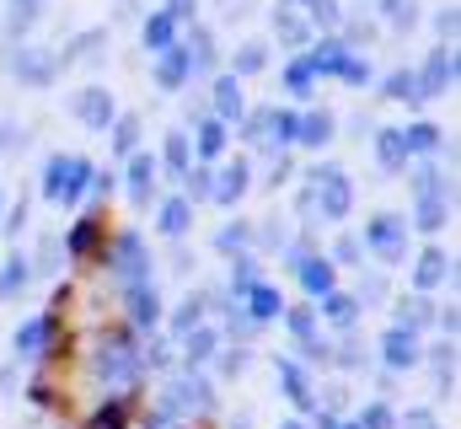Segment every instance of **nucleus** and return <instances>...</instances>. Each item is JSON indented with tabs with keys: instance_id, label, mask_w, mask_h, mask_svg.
<instances>
[{
	"instance_id": "obj_5",
	"label": "nucleus",
	"mask_w": 461,
	"mask_h": 429,
	"mask_svg": "<svg viewBox=\"0 0 461 429\" xmlns=\"http://www.w3.org/2000/svg\"><path fill=\"white\" fill-rule=\"evenodd\" d=\"M76 118L86 123V129H113V118H118V107H113V92L108 87H86L81 97H76Z\"/></svg>"
},
{
	"instance_id": "obj_36",
	"label": "nucleus",
	"mask_w": 461,
	"mask_h": 429,
	"mask_svg": "<svg viewBox=\"0 0 461 429\" xmlns=\"http://www.w3.org/2000/svg\"><path fill=\"white\" fill-rule=\"evenodd\" d=\"M167 167H172V178L188 172V134H167Z\"/></svg>"
},
{
	"instance_id": "obj_1",
	"label": "nucleus",
	"mask_w": 461,
	"mask_h": 429,
	"mask_svg": "<svg viewBox=\"0 0 461 429\" xmlns=\"http://www.w3.org/2000/svg\"><path fill=\"white\" fill-rule=\"evenodd\" d=\"M92 178H97V172H92L86 161H76V156H59V151H54V156L43 161V199H54V205H76V199H81V188H86Z\"/></svg>"
},
{
	"instance_id": "obj_8",
	"label": "nucleus",
	"mask_w": 461,
	"mask_h": 429,
	"mask_svg": "<svg viewBox=\"0 0 461 429\" xmlns=\"http://www.w3.org/2000/svg\"><path fill=\"white\" fill-rule=\"evenodd\" d=\"M188 76H194V59H188L183 43H172V49L161 54V65H156V87H161V92H177V87H188Z\"/></svg>"
},
{
	"instance_id": "obj_51",
	"label": "nucleus",
	"mask_w": 461,
	"mask_h": 429,
	"mask_svg": "<svg viewBox=\"0 0 461 429\" xmlns=\"http://www.w3.org/2000/svg\"><path fill=\"white\" fill-rule=\"evenodd\" d=\"M188 327H199V301H188V306L177 312V333H188Z\"/></svg>"
},
{
	"instance_id": "obj_2",
	"label": "nucleus",
	"mask_w": 461,
	"mask_h": 429,
	"mask_svg": "<svg viewBox=\"0 0 461 429\" xmlns=\"http://www.w3.org/2000/svg\"><path fill=\"white\" fill-rule=\"evenodd\" d=\"M312 205L322 220H348V205H354V194H348V178L339 167H322V172H312Z\"/></svg>"
},
{
	"instance_id": "obj_31",
	"label": "nucleus",
	"mask_w": 461,
	"mask_h": 429,
	"mask_svg": "<svg viewBox=\"0 0 461 429\" xmlns=\"http://www.w3.org/2000/svg\"><path fill=\"white\" fill-rule=\"evenodd\" d=\"M183 178H188V194H183L188 205H194V199H215V172H210V167H194V172H183Z\"/></svg>"
},
{
	"instance_id": "obj_18",
	"label": "nucleus",
	"mask_w": 461,
	"mask_h": 429,
	"mask_svg": "<svg viewBox=\"0 0 461 429\" xmlns=\"http://www.w3.org/2000/svg\"><path fill=\"white\" fill-rule=\"evenodd\" d=\"M446 274H451V258L446 252H424L419 269H413V285L419 290H435V285H446Z\"/></svg>"
},
{
	"instance_id": "obj_23",
	"label": "nucleus",
	"mask_w": 461,
	"mask_h": 429,
	"mask_svg": "<svg viewBox=\"0 0 461 429\" xmlns=\"http://www.w3.org/2000/svg\"><path fill=\"white\" fill-rule=\"evenodd\" d=\"M43 22V0H11V38H27Z\"/></svg>"
},
{
	"instance_id": "obj_20",
	"label": "nucleus",
	"mask_w": 461,
	"mask_h": 429,
	"mask_svg": "<svg viewBox=\"0 0 461 429\" xmlns=\"http://www.w3.org/2000/svg\"><path fill=\"white\" fill-rule=\"evenodd\" d=\"M156 225H161V236H183V231L194 225V205H188V199H167Z\"/></svg>"
},
{
	"instance_id": "obj_17",
	"label": "nucleus",
	"mask_w": 461,
	"mask_h": 429,
	"mask_svg": "<svg viewBox=\"0 0 461 429\" xmlns=\"http://www.w3.org/2000/svg\"><path fill=\"white\" fill-rule=\"evenodd\" d=\"M295 140H301V145H328V140H333V113H306V118H295Z\"/></svg>"
},
{
	"instance_id": "obj_54",
	"label": "nucleus",
	"mask_w": 461,
	"mask_h": 429,
	"mask_svg": "<svg viewBox=\"0 0 461 429\" xmlns=\"http://www.w3.org/2000/svg\"><path fill=\"white\" fill-rule=\"evenodd\" d=\"M0 214H5V194H0Z\"/></svg>"
},
{
	"instance_id": "obj_40",
	"label": "nucleus",
	"mask_w": 461,
	"mask_h": 429,
	"mask_svg": "<svg viewBox=\"0 0 461 429\" xmlns=\"http://www.w3.org/2000/svg\"><path fill=\"white\" fill-rule=\"evenodd\" d=\"M429 317H435V306H429V301H408V312H397V327L419 333V327H424Z\"/></svg>"
},
{
	"instance_id": "obj_28",
	"label": "nucleus",
	"mask_w": 461,
	"mask_h": 429,
	"mask_svg": "<svg viewBox=\"0 0 461 429\" xmlns=\"http://www.w3.org/2000/svg\"><path fill=\"white\" fill-rule=\"evenodd\" d=\"M43 338H49V317H32V322L16 327V343H11V349H16V354H38Z\"/></svg>"
},
{
	"instance_id": "obj_26",
	"label": "nucleus",
	"mask_w": 461,
	"mask_h": 429,
	"mask_svg": "<svg viewBox=\"0 0 461 429\" xmlns=\"http://www.w3.org/2000/svg\"><path fill=\"white\" fill-rule=\"evenodd\" d=\"M183 338H188V365H204V360H210V354L221 349V338H215V327H188Z\"/></svg>"
},
{
	"instance_id": "obj_48",
	"label": "nucleus",
	"mask_w": 461,
	"mask_h": 429,
	"mask_svg": "<svg viewBox=\"0 0 461 429\" xmlns=\"http://www.w3.org/2000/svg\"><path fill=\"white\" fill-rule=\"evenodd\" d=\"M236 70H241V76L263 70V43H241V54H236Z\"/></svg>"
},
{
	"instance_id": "obj_49",
	"label": "nucleus",
	"mask_w": 461,
	"mask_h": 429,
	"mask_svg": "<svg viewBox=\"0 0 461 429\" xmlns=\"http://www.w3.org/2000/svg\"><path fill=\"white\" fill-rule=\"evenodd\" d=\"M339 76H344L348 87H365V81H370V65H365V59H354V54H348V59H344V70H339Z\"/></svg>"
},
{
	"instance_id": "obj_30",
	"label": "nucleus",
	"mask_w": 461,
	"mask_h": 429,
	"mask_svg": "<svg viewBox=\"0 0 461 429\" xmlns=\"http://www.w3.org/2000/svg\"><path fill=\"white\" fill-rule=\"evenodd\" d=\"M27 274H32V269H27V258L16 252V258H11V269L0 274V301H11V296H22V290H27Z\"/></svg>"
},
{
	"instance_id": "obj_41",
	"label": "nucleus",
	"mask_w": 461,
	"mask_h": 429,
	"mask_svg": "<svg viewBox=\"0 0 461 429\" xmlns=\"http://www.w3.org/2000/svg\"><path fill=\"white\" fill-rule=\"evenodd\" d=\"M419 225L424 231H440L446 225V199H419Z\"/></svg>"
},
{
	"instance_id": "obj_16",
	"label": "nucleus",
	"mask_w": 461,
	"mask_h": 429,
	"mask_svg": "<svg viewBox=\"0 0 461 429\" xmlns=\"http://www.w3.org/2000/svg\"><path fill=\"white\" fill-rule=\"evenodd\" d=\"M241 194H247V161H230V167L215 172V199L221 205H236Z\"/></svg>"
},
{
	"instance_id": "obj_47",
	"label": "nucleus",
	"mask_w": 461,
	"mask_h": 429,
	"mask_svg": "<svg viewBox=\"0 0 461 429\" xmlns=\"http://www.w3.org/2000/svg\"><path fill=\"white\" fill-rule=\"evenodd\" d=\"M27 145V129L22 123H0V161L11 156V151H22Z\"/></svg>"
},
{
	"instance_id": "obj_29",
	"label": "nucleus",
	"mask_w": 461,
	"mask_h": 429,
	"mask_svg": "<svg viewBox=\"0 0 461 429\" xmlns=\"http://www.w3.org/2000/svg\"><path fill=\"white\" fill-rule=\"evenodd\" d=\"M194 145H199V156H210V161H215V156L226 151V123H221V118H210V123H199V134H194Z\"/></svg>"
},
{
	"instance_id": "obj_10",
	"label": "nucleus",
	"mask_w": 461,
	"mask_h": 429,
	"mask_svg": "<svg viewBox=\"0 0 461 429\" xmlns=\"http://www.w3.org/2000/svg\"><path fill=\"white\" fill-rule=\"evenodd\" d=\"M381 354H386V365H392V370H408V365H419V333H408V327H392V333L381 338Z\"/></svg>"
},
{
	"instance_id": "obj_9",
	"label": "nucleus",
	"mask_w": 461,
	"mask_h": 429,
	"mask_svg": "<svg viewBox=\"0 0 461 429\" xmlns=\"http://www.w3.org/2000/svg\"><path fill=\"white\" fill-rule=\"evenodd\" d=\"M97 365H103V376H108V381H123V376H134V370H140V354H134V343H129V338H108Z\"/></svg>"
},
{
	"instance_id": "obj_22",
	"label": "nucleus",
	"mask_w": 461,
	"mask_h": 429,
	"mask_svg": "<svg viewBox=\"0 0 461 429\" xmlns=\"http://www.w3.org/2000/svg\"><path fill=\"white\" fill-rule=\"evenodd\" d=\"M247 301H252V322H268V317H279V312H285V296H279L274 285H252V290H247Z\"/></svg>"
},
{
	"instance_id": "obj_39",
	"label": "nucleus",
	"mask_w": 461,
	"mask_h": 429,
	"mask_svg": "<svg viewBox=\"0 0 461 429\" xmlns=\"http://www.w3.org/2000/svg\"><path fill=\"white\" fill-rule=\"evenodd\" d=\"M268 129H274L268 140H279V145H290V140H295V113H285V107L274 113V107H268Z\"/></svg>"
},
{
	"instance_id": "obj_15",
	"label": "nucleus",
	"mask_w": 461,
	"mask_h": 429,
	"mask_svg": "<svg viewBox=\"0 0 461 429\" xmlns=\"http://www.w3.org/2000/svg\"><path fill=\"white\" fill-rule=\"evenodd\" d=\"M97 49H108V32H103V27L81 32V38H76V43L59 54V70H65V65H86V59H97Z\"/></svg>"
},
{
	"instance_id": "obj_14",
	"label": "nucleus",
	"mask_w": 461,
	"mask_h": 429,
	"mask_svg": "<svg viewBox=\"0 0 461 429\" xmlns=\"http://www.w3.org/2000/svg\"><path fill=\"white\" fill-rule=\"evenodd\" d=\"M129 317H134V327H156L161 322V301H156L150 285H134L129 290Z\"/></svg>"
},
{
	"instance_id": "obj_12",
	"label": "nucleus",
	"mask_w": 461,
	"mask_h": 429,
	"mask_svg": "<svg viewBox=\"0 0 461 429\" xmlns=\"http://www.w3.org/2000/svg\"><path fill=\"white\" fill-rule=\"evenodd\" d=\"M150 188H156V156L150 151H129V194L150 199Z\"/></svg>"
},
{
	"instance_id": "obj_4",
	"label": "nucleus",
	"mask_w": 461,
	"mask_h": 429,
	"mask_svg": "<svg viewBox=\"0 0 461 429\" xmlns=\"http://www.w3.org/2000/svg\"><path fill=\"white\" fill-rule=\"evenodd\" d=\"M11 70H16V81H27V87H49V81L59 76V59H54L49 49L22 43V49H11Z\"/></svg>"
},
{
	"instance_id": "obj_55",
	"label": "nucleus",
	"mask_w": 461,
	"mask_h": 429,
	"mask_svg": "<svg viewBox=\"0 0 461 429\" xmlns=\"http://www.w3.org/2000/svg\"><path fill=\"white\" fill-rule=\"evenodd\" d=\"M285 429H301V424H285Z\"/></svg>"
},
{
	"instance_id": "obj_3",
	"label": "nucleus",
	"mask_w": 461,
	"mask_h": 429,
	"mask_svg": "<svg viewBox=\"0 0 461 429\" xmlns=\"http://www.w3.org/2000/svg\"><path fill=\"white\" fill-rule=\"evenodd\" d=\"M402 242H408L402 214H375V220L365 225V247H370V252H381L386 263H402Z\"/></svg>"
},
{
	"instance_id": "obj_45",
	"label": "nucleus",
	"mask_w": 461,
	"mask_h": 429,
	"mask_svg": "<svg viewBox=\"0 0 461 429\" xmlns=\"http://www.w3.org/2000/svg\"><path fill=\"white\" fill-rule=\"evenodd\" d=\"M306 11H312V22H322V27H339V22H344L339 0H306Z\"/></svg>"
},
{
	"instance_id": "obj_50",
	"label": "nucleus",
	"mask_w": 461,
	"mask_h": 429,
	"mask_svg": "<svg viewBox=\"0 0 461 429\" xmlns=\"http://www.w3.org/2000/svg\"><path fill=\"white\" fill-rule=\"evenodd\" d=\"M402 429H440V424H435V414L413 408V414H402Z\"/></svg>"
},
{
	"instance_id": "obj_34",
	"label": "nucleus",
	"mask_w": 461,
	"mask_h": 429,
	"mask_svg": "<svg viewBox=\"0 0 461 429\" xmlns=\"http://www.w3.org/2000/svg\"><path fill=\"white\" fill-rule=\"evenodd\" d=\"M381 97H413V103H419V76H408V70H392Z\"/></svg>"
},
{
	"instance_id": "obj_11",
	"label": "nucleus",
	"mask_w": 461,
	"mask_h": 429,
	"mask_svg": "<svg viewBox=\"0 0 461 429\" xmlns=\"http://www.w3.org/2000/svg\"><path fill=\"white\" fill-rule=\"evenodd\" d=\"M375 156H381L386 172H402V167H408V140H402V129H375Z\"/></svg>"
},
{
	"instance_id": "obj_42",
	"label": "nucleus",
	"mask_w": 461,
	"mask_h": 429,
	"mask_svg": "<svg viewBox=\"0 0 461 429\" xmlns=\"http://www.w3.org/2000/svg\"><path fill=\"white\" fill-rule=\"evenodd\" d=\"M252 285H258V263H252V258H236V274H230V290H236V296H247Z\"/></svg>"
},
{
	"instance_id": "obj_52",
	"label": "nucleus",
	"mask_w": 461,
	"mask_h": 429,
	"mask_svg": "<svg viewBox=\"0 0 461 429\" xmlns=\"http://www.w3.org/2000/svg\"><path fill=\"white\" fill-rule=\"evenodd\" d=\"M22 225H27V210H22V205H16V210L5 214V236H16V231H22Z\"/></svg>"
},
{
	"instance_id": "obj_33",
	"label": "nucleus",
	"mask_w": 461,
	"mask_h": 429,
	"mask_svg": "<svg viewBox=\"0 0 461 429\" xmlns=\"http://www.w3.org/2000/svg\"><path fill=\"white\" fill-rule=\"evenodd\" d=\"M381 16H386L392 27H413V22H419V5H413V0H381Z\"/></svg>"
},
{
	"instance_id": "obj_32",
	"label": "nucleus",
	"mask_w": 461,
	"mask_h": 429,
	"mask_svg": "<svg viewBox=\"0 0 461 429\" xmlns=\"http://www.w3.org/2000/svg\"><path fill=\"white\" fill-rule=\"evenodd\" d=\"M413 194H419V199H446L440 167H419V172H413Z\"/></svg>"
},
{
	"instance_id": "obj_35",
	"label": "nucleus",
	"mask_w": 461,
	"mask_h": 429,
	"mask_svg": "<svg viewBox=\"0 0 461 429\" xmlns=\"http://www.w3.org/2000/svg\"><path fill=\"white\" fill-rule=\"evenodd\" d=\"M402 140H408V156H413V151H435V145H440V129H435V123H413Z\"/></svg>"
},
{
	"instance_id": "obj_27",
	"label": "nucleus",
	"mask_w": 461,
	"mask_h": 429,
	"mask_svg": "<svg viewBox=\"0 0 461 429\" xmlns=\"http://www.w3.org/2000/svg\"><path fill=\"white\" fill-rule=\"evenodd\" d=\"M344 59H348L344 43H322V49H317L306 65H312V76H339V70H344Z\"/></svg>"
},
{
	"instance_id": "obj_13",
	"label": "nucleus",
	"mask_w": 461,
	"mask_h": 429,
	"mask_svg": "<svg viewBox=\"0 0 461 429\" xmlns=\"http://www.w3.org/2000/svg\"><path fill=\"white\" fill-rule=\"evenodd\" d=\"M172 43H177V22H172L167 11H150V16H145V49H150V54H167Z\"/></svg>"
},
{
	"instance_id": "obj_24",
	"label": "nucleus",
	"mask_w": 461,
	"mask_h": 429,
	"mask_svg": "<svg viewBox=\"0 0 461 429\" xmlns=\"http://www.w3.org/2000/svg\"><path fill=\"white\" fill-rule=\"evenodd\" d=\"M322 312H328V322H339V327H354V322H359V301L328 290V296H322Z\"/></svg>"
},
{
	"instance_id": "obj_53",
	"label": "nucleus",
	"mask_w": 461,
	"mask_h": 429,
	"mask_svg": "<svg viewBox=\"0 0 461 429\" xmlns=\"http://www.w3.org/2000/svg\"><path fill=\"white\" fill-rule=\"evenodd\" d=\"M167 16H172V22H183V16H194V0H172V5H167Z\"/></svg>"
},
{
	"instance_id": "obj_7",
	"label": "nucleus",
	"mask_w": 461,
	"mask_h": 429,
	"mask_svg": "<svg viewBox=\"0 0 461 429\" xmlns=\"http://www.w3.org/2000/svg\"><path fill=\"white\" fill-rule=\"evenodd\" d=\"M113 269L129 279V285H145V279H150V252L140 247V236H134V231H123V236H118V263H113Z\"/></svg>"
},
{
	"instance_id": "obj_25",
	"label": "nucleus",
	"mask_w": 461,
	"mask_h": 429,
	"mask_svg": "<svg viewBox=\"0 0 461 429\" xmlns=\"http://www.w3.org/2000/svg\"><path fill=\"white\" fill-rule=\"evenodd\" d=\"M274 32H279L290 49H306V27H301V16H295L290 5H274Z\"/></svg>"
},
{
	"instance_id": "obj_46",
	"label": "nucleus",
	"mask_w": 461,
	"mask_h": 429,
	"mask_svg": "<svg viewBox=\"0 0 461 429\" xmlns=\"http://www.w3.org/2000/svg\"><path fill=\"white\" fill-rule=\"evenodd\" d=\"M247 242H252V225H226V231H221V236H215V247H221V252H230V247H236V252H241V247H247Z\"/></svg>"
},
{
	"instance_id": "obj_19",
	"label": "nucleus",
	"mask_w": 461,
	"mask_h": 429,
	"mask_svg": "<svg viewBox=\"0 0 461 429\" xmlns=\"http://www.w3.org/2000/svg\"><path fill=\"white\" fill-rule=\"evenodd\" d=\"M295 269H301V285H306L312 296H328V290H333V263H328V258H301Z\"/></svg>"
},
{
	"instance_id": "obj_6",
	"label": "nucleus",
	"mask_w": 461,
	"mask_h": 429,
	"mask_svg": "<svg viewBox=\"0 0 461 429\" xmlns=\"http://www.w3.org/2000/svg\"><path fill=\"white\" fill-rule=\"evenodd\" d=\"M456 81V54H451V43H440L435 54H429V65H424V81H419V97H440L446 87Z\"/></svg>"
},
{
	"instance_id": "obj_44",
	"label": "nucleus",
	"mask_w": 461,
	"mask_h": 429,
	"mask_svg": "<svg viewBox=\"0 0 461 429\" xmlns=\"http://www.w3.org/2000/svg\"><path fill=\"white\" fill-rule=\"evenodd\" d=\"M333 258H339L344 269H359V258H365V242H359V236H339V247H333Z\"/></svg>"
},
{
	"instance_id": "obj_37",
	"label": "nucleus",
	"mask_w": 461,
	"mask_h": 429,
	"mask_svg": "<svg viewBox=\"0 0 461 429\" xmlns=\"http://www.w3.org/2000/svg\"><path fill=\"white\" fill-rule=\"evenodd\" d=\"M290 333L301 338V349H306V343H317V317H312L306 306H295V312H290Z\"/></svg>"
},
{
	"instance_id": "obj_43",
	"label": "nucleus",
	"mask_w": 461,
	"mask_h": 429,
	"mask_svg": "<svg viewBox=\"0 0 461 429\" xmlns=\"http://www.w3.org/2000/svg\"><path fill=\"white\" fill-rule=\"evenodd\" d=\"M134 140H140V123H134V118H113V151L129 156V151H134Z\"/></svg>"
},
{
	"instance_id": "obj_21",
	"label": "nucleus",
	"mask_w": 461,
	"mask_h": 429,
	"mask_svg": "<svg viewBox=\"0 0 461 429\" xmlns=\"http://www.w3.org/2000/svg\"><path fill=\"white\" fill-rule=\"evenodd\" d=\"M215 113H221V123L241 118V81L236 76H215Z\"/></svg>"
},
{
	"instance_id": "obj_38",
	"label": "nucleus",
	"mask_w": 461,
	"mask_h": 429,
	"mask_svg": "<svg viewBox=\"0 0 461 429\" xmlns=\"http://www.w3.org/2000/svg\"><path fill=\"white\" fill-rule=\"evenodd\" d=\"M312 81H317V76H312V65H306V59H295V65L285 70V87H290L295 97H306V92H312Z\"/></svg>"
}]
</instances>
